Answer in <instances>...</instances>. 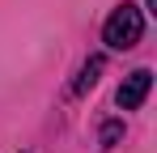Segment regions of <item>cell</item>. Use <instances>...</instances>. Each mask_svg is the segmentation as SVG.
<instances>
[{"label":"cell","mask_w":157,"mask_h":153,"mask_svg":"<svg viewBox=\"0 0 157 153\" xmlns=\"http://www.w3.org/2000/svg\"><path fill=\"white\" fill-rule=\"evenodd\" d=\"M144 4H149V9H157V0H144Z\"/></svg>","instance_id":"5"},{"label":"cell","mask_w":157,"mask_h":153,"mask_svg":"<svg viewBox=\"0 0 157 153\" xmlns=\"http://www.w3.org/2000/svg\"><path fill=\"white\" fill-rule=\"evenodd\" d=\"M149 85H153V73H149V68H136V73H132L128 81L119 85V94H115V102H119L123 111H136L140 102L149 98Z\"/></svg>","instance_id":"2"},{"label":"cell","mask_w":157,"mask_h":153,"mask_svg":"<svg viewBox=\"0 0 157 153\" xmlns=\"http://www.w3.org/2000/svg\"><path fill=\"white\" fill-rule=\"evenodd\" d=\"M98 73H102V55H94V60H89V64L81 68V76H77V85H72V89H77V94H85V89H94V81H98Z\"/></svg>","instance_id":"3"},{"label":"cell","mask_w":157,"mask_h":153,"mask_svg":"<svg viewBox=\"0 0 157 153\" xmlns=\"http://www.w3.org/2000/svg\"><path fill=\"white\" fill-rule=\"evenodd\" d=\"M140 34H144V13H140L136 4H119V9L106 17V26H102L106 47H115V51L136 47V43H140Z\"/></svg>","instance_id":"1"},{"label":"cell","mask_w":157,"mask_h":153,"mask_svg":"<svg viewBox=\"0 0 157 153\" xmlns=\"http://www.w3.org/2000/svg\"><path fill=\"white\" fill-rule=\"evenodd\" d=\"M119 136H123V124H106V128H102V149H115Z\"/></svg>","instance_id":"4"}]
</instances>
